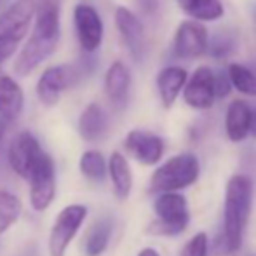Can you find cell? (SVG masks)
Masks as SVG:
<instances>
[{
    "label": "cell",
    "instance_id": "cell-1",
    "mask_svg": "<svg viewBox=\"0 0 256 256\" xmlns=\"http://www.w3.org/2000/svg\"><path fill=\"white\" fill-rule=\"evenodd\" d=\"M35 24L21 49L14 72L20 77L30 75L42 61H46L56 49L60 40V4L58 0H42V4L35 10Z\"/></svg>",
    "mask_w": 256,
    "mask_h": 256
},
{
    "label": "cell",
    "instance_id": "cell-2",
    "mask_svg": "<svg viewBox=\"0 0 256 256\" xmlns=\"http://www.w3.org/2000/svg\"><path fill=\"white\" fill-rule=\"evenodd\" d=\"M253 208V182L246 174H234L225 188V209H223V239L228 253L240 250Z\"/></svg>",
    "mask_w": 256,
    "mask_h": 256
},
{
    "label": "cell",
    "instance_id": "cell-3",
    "mask_svg": "<svg viewBox=\"0 0 256 256\" xmlns=\"http://www.w3.org/2000/svg\"><path fill=\"white\" fill-rule=\"evenodd\" d=\"M37 10L34 0H16L0 14V63L16 52Z\"/></svg>",
    "mask_w": 256,
    "mask_h": 256
},
{
    "label": "cell",
    "instance_id": "cell-4",
    "mask_svg": "<svg viewBox=\"0 0 256 256\" xmlns=\"http://www.w3.org/2000/svg\"><path fill=\"white\" fill-rule=\"evenodd\" d=\"M200 166L194 154H180L155 169L150 178V192L169 194L194 185L199 178Z\"/></svg>",
    "mask_w": 256,
    "mask_h": 256
},
{
    "label": "cell",
    "instance_id": "cell-5",
    "mask_svg": "<svg viewBox=\"0 0 256 256\" xmlns=\"http://www.w3.org/2000/svg\"><path fill=\"white\" fill-rule=\"evenodd\" d=\"M154 212L155 220L148 226V232L154 236H178L190 222L186 199L178 192L158 194L154 202Z\"/></svg>",
    "mask_w": 256,
    "mask_h": 256
},
{
    "label": "cell",
    "instance_id": "cell-6",
    "mask_svg": "<svg viewBox=\"0 0 256 256\" xmlns=\"http://www.w3.org/2000/svg\"><path fill=\"white\" fill-rule=\"evenodd\" d=\"M88 216V208L82 204H70L58 212L49 232V254L64 256L68 246L80 230Z\"/></svg>",
    "mask_w": 256,
    "mask_h": 256
},
{
    "label": "cell",
    "instance_id": "cell-7",
    "mask_svg": "<svg viewBox=\"0 0 256 256\" xmlns=\"http://www.w3.org/2000/svg\"><path fill=\"white\" fill-rule=\"evenodd\" d=\"M46 154L48 152L42 150L38 140L30 131H23L14 136V140L10 142L7 158H9L10 169L18 176H21V178L28 182L30 174L40 164V160L44 158Z\"/></svg>",
    "mask_w": 256,
    "mask_h": 256
},
{
    "label": "cell",
    "instance_id": "cell-8",
    "mask_svg": "<svg viewBox=\"0 0 256 256\" xmlns=\"http://www.w3.org/2000/svg\"><path fill=\"white\" fill-rule=\"evenodd\" d=\"M30 183V204L35 211H46L56 197V166L49 154L44 155L40 164L28 178Z\"/></svg>",
    "mask_w": 256,
    "mask_h": 256
},
{
    "label": "cell",
    "instance_id": "cell-9",
    "mask_svg": "<svg viewBox=\"0 0 256 256\" xmlns=\"http://www.w3.org/2000/svg\"><path fill=\"white\" fill-rule=\"evenodd\" d=\"M208 30L199 21H183L174 34L172 52L182 60H196L208 51Z\"/></svg>",
    "mask_w": 256,
    "mask_h": 256
},
{
    "label": "cell",
    "instance_id": "cell-10",
    "mask_svg": "<svg viewBox=\"0 0 256 256\" xmlns=\"http://www.w3.org/2000/svg\"><path fill=\"white\" fill-rule=\"evenodd\" d=\"M74 21L80 48L86 52H94L103 40V21L98 10L88 4H77L74 9Z\"/></svg>",
    "mask_w": 256,
    "mask_h": 256
},
{
    "label": "cell",
    "instance_id": "cell-11",
    "mask_svg": "<svg viewBox=\"0 0 256 256\" xmlns=\"http://www.w3.org/2000/svg\"><path fill=\"white\" fill-rule=\"evenodd\" d=\"M183 98L188 106L196 110H208L216 102L214 91V72L209 66H199L186 80Z\"/></svg>",
    "mask_w": 256,
    "mask_h": 256
},
{
    "label": "cell",
    "instance_id": "cell-12",
    "mask_svg": "<svg viewBox=\"0 0 256 256\" xmlns=\"http://www.w3.org/2000/svg\"><path fill=\"white\" fill-rule=\"evenodd\" d=\"M124 146L131 157H134L143 166H154L164 155V142L160 136L143 129H132L124 140Z\"/></svg>",
    "mask_w": 256,
    "mask_h": 256
},
{
    "label": "cell",
    "instance_id": "cell-13",
    "mask_svg": "<svg viewBox=\"0 0 256 256\" xmlns=\"http://www.w3.org/2000/svg\"><path fill=\"white\" fill-rule=\"evenodd\" d=\"M74 68L68 64L51 66L40 75L37 82V96L40 103L54 106L61 98V92L74 82Z\"/></svg>",
    "mask_w": 256,
    "mask_h": 256
},
{
    "label": "cell",
    "instance_id": "cell-14",
    "mask_svg": "<svg viewBox=\"0 0 256 256\" xmlns=\"http://www.w3.org/2000/svg\"><path fill=\"white\" fill-rule=\"evenodd\" d=\"M115 24H117L118 34L122 35L132 58L136 61H140L143 58V54H145V32H143L142 21L128 7H117V10H115Z\"/></svg>",
    "mask_w": 256,
    "mask_h": 256
},
{
    "label": "cell",
    "instance_id": "cell-15",
    "mask_svg": "<svg viewBox=\"0 0 256 256\" xmlns=\"http://www.w3.org/2000/svg\"><path fill=\"white\" fill-rule=\"evenodd\" d=\"M24 96L21 86L9 75L0 77V120L4 124L14 122L21 115Z\"/></svg>",
    "mask_w": 256,
    "mask_h": 256
},
{
    "label": "cell",
    "instance_id": "cell-16",
    "mask_svg": "<svg viewBox=\"0 0 256 256\" xmlns=\"http://www.w3.org/2000/svg\"><path fill=\"white\" fill-rule=\"evenodd\" d=\"M104 91L115 106H124L131 91V72L122 61H115L104 77Z\"/></svg>",
    "mask_w": 256,
    "mask_h": 256
},
{
    "label": "cell",
    "instance_id": "cell-17",
    "mask_svg": "<svg viewBox=\"0 0 256 256\" xmlns=\"http://www.w3.org/2000/svg\"><path fill=\"white\" fill-rule=\"evenodd\" d=\"M108 131V115L102 104L89 103L78 117V132L82 140L89 143H96L106 134Z\"/></svg>",
    "mask_w": 256,
    "mask_h": 256
},
{
    "label": "cell",
    "instance_id": "cell-18",
    "mask_svg": "<svg viewBox=\"0 0 256 256\" xmlns=\"http://www.w3.org/2000/svg\"><path fill=\"white\" fill-rule=\"evenodd\" d=\"M188 80V74L182 66H166L157 75V91L160 102L166 108H169L176 102L182 89Z\"/></svg>",
    "mask_w": 256,
    "mask_h": 256
},
{
    "label": "cell",
    "instance_id": "cell-19",
    "mask_svg": "<svg viewBox=\"0 0 256 256\" xmlns=\"http://www.w3.org/2000/svg\"><path fill=\"white\" fill-rule=\"evenodd\" d=\"M250 118L251 106L242 100H234L226 108L225 115V131L230 142L239 143L250 134Z\"/></svg>",
    "mask_w": 256,
    "mask_h": 256
},
{
    "label": "cell",
    "instance_id": "cell-20",
    "mask_svg": "<svg viewBox=\"0 0 256 256\" xmlns=\"http://www.w3.org/2000/svg\"><path fill=\"white\" fill-rule=\"evenodd\" d=\"M108 174L112 180V186L118 199H128L132 190V172L128 158L120 152H114L108 160Z\"/></svg>",
    "mask_w": 256,
    "mask_h": 256
},
{
    "label": "cell",
    "instance_id": "cell-21",
    "mask_svg": "<svg viewBox=\"0 0 256 256\" xmlns=\"http://www.w3.org/2000/svg\"><path fill=\"white\" fill-rule=\"evenodd\" d=\"M112 232H114V222L110 218H100L88 228L84 236V254L86 256H100L104 253L108 242H110Z\"/></svg>",
    "mask_w": 256,
    "mask_h": 256
},
{
    "label": "cell",
    "instance_id": "cell-22",
    "mask_svg": "<svg viewBox=\"0 0 256 256\" xmlns=\"http://www.w3.org/2000/svg\"><path fill=\"white\" fill-rule=\"evenodd\" d=\"M180 9L196 21H216L225 14L222 0H176Z\"/></svg>",
    "mask_w": 256,
    "mask_h": 256
},
{
    "label": "cell",
    "instance_id": "cell-23",
    "mask_svg": "<svg viewBox=\"0 0 256 256\" xmlns=\"http://www.w3.org/2000/svg\"><path fill=\"white\" fill-rule=\"evenodd\" d=\"M228 80L239 92L248 96H256V68L242 63H232L228 66Z\"/></svg>",
    "mask_w": 256,
    "mask_h": 256
},
{
    "label": "cell",
    "instance_id": "cell-24",
    "mask_svg": "<svg viewBox=\"0 0 256 256\" xmlns=\"http://www.w3.org/2000/svg\"><path fill=\"white\" fill-rule=\"evenodd\" d=\"M80 172L91 182H103L108 174V166L104 160L103 154L98 150H88L80 155V162H78Z\"/></svg>",
    "mask_w": 256,
    "mask_h": 256
},
{
    "label": "cell",
    "instance_id": "cell-25",
    "mask_svg": "<svg viewBox=\"0 0 256 256\" xmlns=\"http://www.w3.org/2000/svg\"><path fill=\"white\" fill-rule=\"evenodd\" d=\"M21 211H23L21 200L14 194L2 190L0 192V236L18 222Z\"/></svg>",
    "mask_w": 256,
    "mask_h": 256
},
{
    "label": "cell",
    "instance_id": "cell-26",
    "mask_svg": "<svg viewBox=\"0 0 256 256\" xmlns=\"http://www.w3.org/2000/svg\"><path fill=\"white\" fill-rule=\"evenodd\" d=\"M208 48H209V51H211V56L223 58L236 49V38H234L232 34L220 32V34H216L214 37H212L211 46H208Z\"/></svg>",
    "mask_w": 256,
    "mask_h": 256
},
{
    "label": "cell",
    "instance_id": "cell-27",
    "mask_svg": "<svg viewBox=\"0 0 256 256\" xmlns=\"http://www.w3.org/2000/svg\"><path fill=\"white\" fill-rule=\"evenodd\" d=\"M208 253H209V240L204 232L196 234L182 250V256H208Z\"/></svg>",
    "mask_w": 256,
    "mask_h": 256
},
{
    "label": "cell",
    "instance_id": "cell-28",
    "mask_svg": "<svg viewBox=\"0 0 256 256\" xmlns=\"http://www.w3.org/2000/svg\"><path fill=\"white\" fill-rule=\"evenodd\" d=\"M230 88H232V84H230V80H228V75L223 74V72H220V74H216V72H214L216 100H218V98H225V96L230 92Z\"/></svg>",
    "mask_w": 256,
    "mask_h": 256
},
{
    "label": "cell",
    "instance_id": "cell-29",
    "mask_svg": "<svg viewBox=\"0 0 256 256\" xmlns=\"http://www.w3.org/2000/svg\"><path fill=\"white\" fill-rule=\"evenodd\" d=\"M138 9L142 10L143 14H154L155 9H157V2L158 0H134Z\"/></svg>",
    "mask_w": 256,
    "mask_h": 256
},
{
    "label": "cell",
    "instance_id": "cell-30",
    "mask_svg": "<svg viewBox=\"0 0 256 256\" xmlns=\"http://www.w3.org/2000/svg\"><path fill=\"white\" fill-rule=\"evenodd\" d=\"M250 134L256 138V106L251 108V118H250Z\"/></svg>",
    "mask_w": 256,
    "mask_h": 256
},
{
    "label": "cell",
    "instance_id": "cell-31",
    "mask_svg": "<svg viewBox=\"0 0 256 256\" xmlns=\"http://www.w3.org/2000/svg\"><path fill=\"white\" fill-rule=\"evenodd\" d=\"M138 256H160V254H158L157 250H154V248H145V250L140 251Z\"/></svg>",
    "mask_w": 256,
    "mask_h": 256
},
{
    "label": "cell",
    "instance_id": "cell-32",
    "mask_svg": "<svg viewBox=\"0 0 256 256\" xmlns=\"http://www.w3.org/2000/svg\"><path fill=\"white\" fill-rule=\"evenodd\" d=\"M251 16H253L254 26H256V2H253V4H251Z\"/></svg>",
    "mask_w": 256,
    "mask_h": 256
},
{
    "label": "cell",
    "instance_id": "cell-33",
    "mask_svg": "<svg viewBox=\"0 0 256 256\" xmlns=\"http://www.w3.org/2000/svg\"><path fill=\"white\" fill-rule=\"evenodd\" d=\"M4 134H6V124H4V122L0 120V142H2Z\"/></svg>",
    "mask_w": 256,
    "mask_h": 256
},
{
    "label": "cell",
    "instance_id": "cell-34",
    "mask_svg": "<svg viewBox=\"0 0 256 256\" xmlns=\"http://www.w3.org/2000/svg\"><path fill=\"white\" fill-rule=\"evenodd\" d=\"M248 256H256V254H248Z\"/></svg>",
    "mask_w": 256,
    "mask_h": 256
}]
</instances>
